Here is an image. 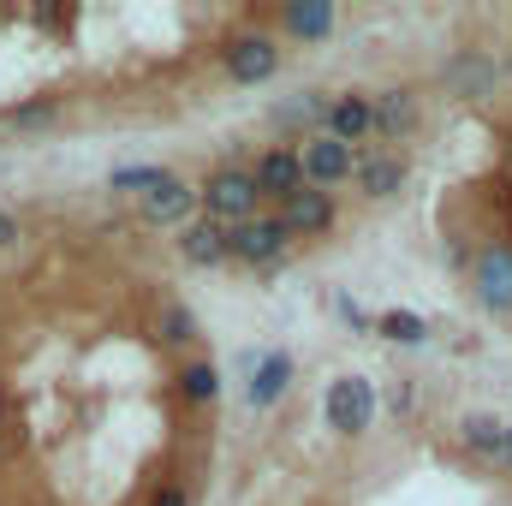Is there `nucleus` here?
<instances>
[{"mask_svg": "<svg viewBox=\"0 0 512 506\" xmlns=\"http://www.w3.org/2000/svg\"><path fill=\"white\" fill-rule=\"evenodd\" d=\"M197 197H203V215L215 221V227H245L256 221V203H262V191H256L251 167H215L203 185H197Z\"/></svg>", "mask_w": 512, "mask_h": 506, "instance_id": "f257e3e1", "label": "nucleus"}, {"mask_svg": "<svg viewBox=\"0 0 512 506\" xmlns=\"http://www.w3.org/2000/svg\"><path fill=\"white\" fill-rule=\"evenodd\" d=\"M322 417H328L334 435L358 441V435L376 423V387H370L364 376H334L328 393H322Z\"/></svg>", "mask_w": 512, "mask_h": 506, "instance_id": "f03ea898", "label": "nucleus"}, {"mask_svg": "<svg viewBox=\"0 0 512 506\" xmlns=\"http://www.w3.org/2000/svg\"><path fill=\"white\" fill-rule=\"evenodd\" d=\"M298 161H304V185H310V191H334L340 179L358 173L352 143H340V137H328V131H310L304 149H298Z\"/></svg>", "mask_w": 512, "mask_h": 506, "instance_id": "7ed1b4c3", "label": "nucleus"}, {"mask_svg": "<svg viewBox=\"0 0 512 506\" xmlns=\"http://www.w3.org/2000/svg\"><path fill=\"white\" fill-rule=\"evenodd\" d=\"M227 239H233V262L262 268V274L280 268V256H286V245H292V233H286L280 215H256V221H245V227H233Z\"/></svg>", "mask_w": 512, "mask_h": 506, "instance_id": "20e7f679", "label": "nucleus"}, {"mask_svg": "<svg viewBox=\"0 0 512 506\" xmlns=\"http://www.w3.org/2000/svg\"><path fill=\"white\" fill-rule=\"evenodd\" d=\"M221 66H227L233 84H268V78L280 72V36H262V30L233 36L227 54H221Z\"/></svg>", "mask_w": 512, "mask_h": 506, "instance_id": "39448f33", "label": "nucleus"}, {"mask_svg": "<svg viewBox=\"0 0 512 506\" xmlns=\"http://www.w3.org/2000/svg\"><path fill=\"white\" fill-rule=\"evenodd\" d=\"M471 292L483 310L507 316L512 310V245H483L477 262H471Z\"/></svg>", "mask_w": 512, "mask_h": 506, "instance_id": "423d86ee", "label": "nucleus"}, {"mask_svg": "<svg viewBox=\"0 0 512 506\" xmlns=\"http://www.w3.org/2000/svg\"><path fill=\"white\" fill-rule=\"evenodd\" d=\"M197 209H203V197H197V185H185L179 173L173 179H161L149 197H137V215L149 221V227H185V221H197Z\"/></svg>", "mask_w": 512, "mask_h": 506, "instance_id": "0eeeda50", "label": "nucleus"}, {"mask_svg": "<svg viewBox=\"0 0 512 506\" xmlns=\"http://www.w3.org/2000/svg\"><path fill=\"white\" fill-rule=\"evenodd\" d=\"M256 191L262 197H274V203H292L298 191H304V161H298V149H286V143H274V149H262L251 167Z\"/></svg>", "mask_w": 512, "mask_h": 506, "instance_id": "6e6552de", "label": "nucleus"}, {"mask_svg": "<svg viewBox=\"0 0 512 506\" xmlns=\"http://www.w3.org/2000/svg\"><path fill=\"white\" fill-rule=\"evenodd\" d=\"M280 221H286V233L292 239H322V233H334V221H340V209H334V197L328 191H298L292 203H280Z\"/></svg>", "mask_w": 512, "mask_h": 506, "instance_id": "1a4fd4ad", "label": "nucleus"}, {"mask_svg": "<svg viewBox=\"0 0 512 506\" xmlns=\"http://www.w3.org/2000/svg\"><path fill=\"white\" fill-rule=\"evenodd\" d=\"M173 245H179V256H185L191 268H221V262H233V239H227V227H215L209 215L185 221Z\"/></svg>", "mask_w": 512, "mask_h": 506, "instance_id": "9d476101", "label": "nucleus"}, {"mask_svg": "<svg viewBox=\"0 0 512 506\" xmlns=\"http://www.w3.org/2000/svg\"><path fill=\"white\" fill-rule=\"evenodd\" d=\"M334 24H340L334 0H292V6H280V36H292V42H328Z\"/></svg>", "mask_w": 512, "mask_h": 506, "instance_id": "9b49d317", "label": "nucleus"}, {"mask_svg": "<svg viewBox=\"0 0 512 506\" xmlns=\"http://www.w3.org/2000/svg\"><path fill=\"white\" fill-rule=\"evenodd\" d=\"M292 370H298L292 352H262L251 381H245V399H251L256 411H274V405L286 399V387H292Z\"/></svg>", "mask_w": 512, "mask_h": 506, "instance_id": "f8f14e48", "label": "nucleus"}, {"mask_svg": "<svg viewBox=\"0 0 512 506\" xmlns=\"http://www.w3.org/2000/svg\"><path fill=\"white\" fill-rule=\"evenodd\" d=\"M495 78H501V66H495L489 54H477V48H465V54H453V60L441 66V84H447L453 96H489Z\"/></svg>", "mask_w": 512, "mask_h": 506, "instance_id": "ddd939ff", "label": "nucleus"}, {"mask_svg": "<svg viewBox=\"0 0 512 506\" xmlns=\"http://www.w3.org/2000/svg\"><path fill=\"white\" fill-rule=\"evenodd\" d=\"M328 137H340V143H364L370 131H376V102L370 96H358V90H346V96H334L328 102Z\"/></svg>", "mask_w": 512, "mask_h": 506, "instance_id": "4468645a", "label": "nucleus"}, {"mask_svg": "<svg viewBox=\"0 0 512 506\" xmlns=\"http://www.w3.org/2000/svg\"><path fill=\"white\" fill-rule=\"evenodd\" d=\"M328 102H334V96H322V90H298V96H292V102H274V114H268V120H274V126L280 131H298V126H328Z\"/></svg>", "mask_w": 512, "mask_h": 506, "instance_id": "2eb2a0df", "label": "nucleus"}, {"mask_svg": "<svg viewBox=\"0 0 512 506\" xmlns=\"http://www.w3.org/2000/svg\"><path fill=\"white\" fill-rule=\"evenodd\" d=\"M352 179H358L364 197H393V191L405 185V155H364Z\"/></svg>", "mask_w": 512, "mask_h": 506, "instance_id": "dca6fc26", "label": "nucleus"}, {"mask_svg": "<svg viewBox=\"0 0 512 506\" xmlns=\"http://www.w3.org/2000/svg\"><path fill=\"white\" fill-rule=\"evenodd\" d=\"M370 102H376V137H405L417 126V96L411 90H382Z\"/></svg>", "mask_w": 512, "mask_h": 506, "instance_id": "f3484780", "label": "nucleus"}, {"mask_svg": "<svg viewBox=\"0 0 512 506\" xmlns=\"http://www.w3.org/2000/svg\"><path fill=\"white\" fill-rule=\"evenodd\" d=\"M155 340H161V346H173V352H185V346L197 340V316H191L179 298H167V304L155 310Z\"/></svg>", "mask_w": 512, "mask_h": 506, "instance_id": "a211bd4d", "label": "nucleus"}, {"mask_svg": "<svg viewBox=\"0 0 512 506\" xmlns=\"http://www.w3.org/2000/svg\"><path fill=\"white\" fill-rule=\"evenodd\" d=\"M459 435H465V447L483 453V459H501V447H507V423H495V417H465Z\"/></svg>", "mask_w": 512, "mask_h": 506, "instance_id": "6ab92c4d", "label": "nucleus"}, {"mask_svg": "<svg viewBox=\"0 0 512 506\" xmlns=\"http://www.w3.org/2000/svg\"><path fill=\"white\" fill-rule=\"evenodd\" d=\"M179 393H185V405H209V399L221 393V376H215V364H209V358H191V364L179 370Z\"/></svg>", "mask_w": 512, "mask_h": 506, "instance_id": "aec40b11", "label": "nucleus"}, {"mask_svg": "<svg viewBox=\"0 0 512 506\" xmlns=\"http://www.w3.org/2000/svg\"><path fill=\"white\" fill-rule=\"evenodd\" d=\"M376 334L393 340V346H423V340H429L423 316H411V310H382V316H376Z\"/></svg>", "mask_w": 512, "mask_h": 506, "instance_id": "412c9836", "label": "nucleus"}, {"mask_svg": "<svg viewBox=\"0 0 512 506\" xmlns=\"http://www.w3.org/2000/svg\"><path fill=\"white\" fill-rule=\"evenodd\" d=\"M161 179H173V167H114V191H126V197H149Z\"/></svg>", "mask_w": 512, "mask_h": 506, "instance_id": "4be33fe9", "label": "nucleus"}, {"mask_svg": "<svg viewBox=\"0 0 512 506\" xmlns=\"http://www.w3.org/2000/svg\"><path fill=\"white\" fill-rule=\"evenodd\" d=\"M60 114V102H24V108H12V126H48Z\"/></svg>", "mask_w": 512, "mask_h": 506, "instance_id": "5701e85b", "label": "nucleus"}, {"mask_svg": "<svg viewBox=\"0 0 512 506\" xmlns=\"http://www.w3.org/2000/svg\"><path fill=\"white\" fill-rule=\"evenodd\" d=\"M149 506H191L185 501V489H179V483H167V489H155V501Z\"/></svg>", "mask_w": 512, "mask_h": 506, "instance_id": "b1692460", "label": "nucleus"}, {"mask_svg": "<svg viewBox=\"0 0 512 506\" xmlns=\"http://www.w3.org/2000/svg\"><path fill=\"white\" fill-rule=\"evenodd\" d=\"M6 245H18V221H12V215L0 209V251H6Z\"/></svg>", "mask_w": 512, "mask_h": 506, "instance_id": "393cba45", "label": "nucleus"}, {"mask_svg": "<svg viewBox=\"0 0 512 506\" xmlns=\"http://www.w3.org/2000/svg\"><path fill=\"white\" fill-rule=\"evenodd\" d=\"M501 465L512 471V423H507V447H501Z\"/></svg>", "mask_w": 512, "mask_h": 506, "instance_id": "a878e982", "label": "nucleus"}, {"mask_svg": "<svg viewBox=\"0 0 512 506\" xmlns=\"http://www.w3.org/2000/svg\"><path fill=\"white\" fill-rule=\"evenodd\" d=\"M0 423H6V393H0Z\"/></svg>", "mask_w": 512, "mask_h": 506, "instance_id": "bb28decb", "label": "nucleus"}]
</instances>
